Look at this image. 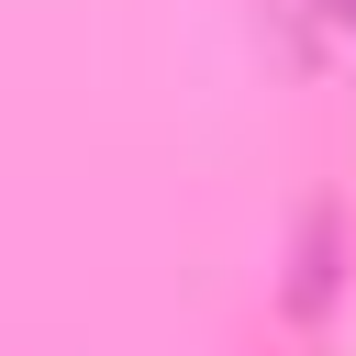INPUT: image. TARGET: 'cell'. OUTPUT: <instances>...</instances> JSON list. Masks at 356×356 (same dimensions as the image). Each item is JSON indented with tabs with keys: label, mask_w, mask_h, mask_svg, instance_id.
<instances>
[{
	"label": "cell",
	"mask_w": 356,
	"mask_h": 356,
	"mask_svg": "<svg viewBox=\"0 0 356 356\" xmlns=\"http://www.w3.org/2000/svg\"><path fill=\"white\" fill-rule=\"evenodd\" d=\"M334 11H345V22H356V0H334Z\"/></svg>",
	"instance_id": "6da1fadb"
}]
</instances>
